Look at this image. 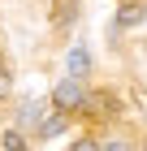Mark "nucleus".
<instances>
[{
  "label": "nucleus",
  "mask_w": 147,
  "mask_h": 151,
  "mask_svg": "<svg viewBox=\"0 0 147 151\" xmlns=\"http://www.w3.org/2000/svg\"><path fill=\"white\" fill-rule=\"evenodd\" d=\"M91 108H95V112H113V95H91Z\"/></svg>",
  "instance_id": "4"
},
{
  "label": "nucleus",
  "mask_w": 147,
  "mask_h": 151,
  "mask_svg": "<svg viewBox=\"0 0 147 151\" xmlns=\"http://www.w3.org/2000/svg\"><path fill=\"white\" fill-rule=\"evenodd\" d=\"M65 65H69V78H82V73L91 69V56H87V47H74Z\"/></svg>",
  "instance_id": "2"
},
{
  "label": "nucleus",
  "mask_w": 147,
  "mask_h": 151,
  "mask_svg": "<svg viewBox=\"0 0 147 151\" xmlns=\"http://www.w3.org/2000/svg\"><path fill=\"white\" fill-rule=\"evenodd\" d=\"M69 151H100V147H95V142H91V138H82V142H74V147H69Z\"/></svg>",
  "instance_id": "8"
},
{
  "label": "nucleus",
  "mask_w": 147,
  "mask_h": 151,
  "mask_svg": "<svg viewBox=\"0 0 147 151\" xmlns=\"http://www.w3.org/2000/svg\"><path fill=\"white\" fill-rule=\"evenodd\" d=\"M52 99H56V108H78L87 95H82V86H78V82L69 78V82H61V86H56V95H52Z\"/></svg>",
  "instance_id": "1"
},
{
  "label": "nucleus",
  "mask_w": 147,
  "mask_h": 151,
  "mask_svg": "<svg viewBox=\"0 0 147 151\" xmlns=\"http://www.w3.org/2000/svg\"><path fill=\"white\" fill-rule=\"evenodd\" d=\"M9 86H13V78H9V69H0V99L9 95Z\"/></svg>",
  "instance_id": "7"
},
{
  "label": "nucleus",
  "mask_w": 147,
  "mask_h": 151,
  "mask_svg": "<svg viewBox=\"0 0 147 151\" xmlns=\"http://www.w3.org/2000/svg\"><path fill=\"white\" fill-rule=\"evenodd\" d=\"M104 151H130V147H125V142H108Z\"/></svg>",
  "instance_id": "9"
},
{
  "label": "nucleus",
  "mask_w": 147,
  "mask_h": 151,
  "mask_svg": "<svg viewBox=\"0 0 147 151\" xmlns=\"http://www.w3.org/2000/svg\"><path fill=\"white\" fill-rule=\"evenodd\" d=\"M4 151H26V138L22 134H4Z\"/></svg>",
  "instance_id": "6"
},
{
  "label": "nucleus",
  "mask_w": 147,
  "mask_h": 151,
  "mask_svg": "<svg viewBox=\"0 0 147 151\" xmlns=\"http://www.w3.org/2000/svg\"><path fill=\"white\" fill-rule=\"evenodd\" d=\"M143 22V9H138V4H125L121 13H117V26H138Z\"/></svg>",
  "instance_id": "3"
},
{
  "label": "nucleus",
  "mask_w": 147,
  "mask_h": 151,
  "mask_svg": "<svg viewBox=\"0 0 147 151\" xmlns=\"http://www.w3.org/2000/svg\"><path fill=\"white\" fill-rule=\"evenodd\" d=\"M61 129H65V121H61V116H52V121H43V138H56Z\"/></svg>",
  "instance_id": "5"
}]
</instances>
